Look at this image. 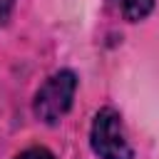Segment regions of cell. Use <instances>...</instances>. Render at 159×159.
Masks as SVG:
<instances>
[{
	"mask_svg": "<svg viewBox=\"0 0 159 159\" xmlns=\"http://www.w3.org/2000/svg\"><path fill=\"white\" fill-rule=\"evenodd\" d=\"M15 159H55V154L50 149H45V147H30V149L20 152Z\"/></svg>",
	"mask_w": 159,
	"mask_h": 159,
	"instance_id": "277c9868",
	"label": "cell"
},
{
	"mask_svg": "<svg viewBox=\"0 0 159 159\" xmlns=\"http://www.w3.org/2000/svg\"><path fill=\"white\" fill-rule=\"evenodd\" d=\"M89 147L99 159H134V149L127 142L122 117L112 107H102L89 127Z\"/></svg>",
	"mask_w": 159,
	"mask_h": 159,
	"instance_id": "7a4b0ae2",
	"label": "cell"
},
{
	"mask_svg": "<svg viewBox=\"0 0 159 159\" xmlns=\"http://www.w3.org/2000/svg\"><path fill=\"white\" fill-rule=\"evenodd\" d=\"M12 5H15V0H0V25L10 17V12H12Z\"/></svg>",
	"mask_w": 159,
	"mask_h": 159,
	"instance_id": "5b68a950",
	"label": "cell"
},
{
	"mask_svg": "<svg viewBox=\"0 0 159 159\" xmlns=\"http://www.w3.org/2000/svg\"><path fill=\"white\" fill-rule=\"evenodd\" d=\"M75 92H77V75L72 70H60L50 75L42 82V87L35 92V99H32L35 117L45 124L62 122V117L72 109Z\"/></svg>",
	"mask_w": 159,
	"mask_h": 159,
	"instance_id": "6da1fadb",
	"label": "cell"
},
{
	"mask_svg": "<svg viewBox=\"0 0 159 159\" xmlns=\"http://www.w3.org/2000/svg\"><path fill=\"white\" fill-rule=\"evenodd\" d=\"M119 12H122V17L124 20H129V22H139V20H144L152 10H154V0H109Z\"/></svg>",
	"mask_w": 159,
	"mask_h": 159,
	"instance_id": "3957f363",
	"label": "cell"
}]
</instances>
